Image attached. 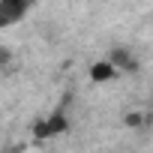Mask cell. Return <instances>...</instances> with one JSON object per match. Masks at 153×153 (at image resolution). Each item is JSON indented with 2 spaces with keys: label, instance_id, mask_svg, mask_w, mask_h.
<instances>
[{
  "label": "cell",
  "instance_id": "obj_1",
  "mask_svg": "<svg viewBox=\"0 0 153 153\" xmlns=\"http://www.w3.org/2000/svg\"><path fill=\"white\" fill-rule=\"evenodd\" d=\"M63 132H69V117L63 111H51V114H45L42 120L33 123V138L36 141H48V138H57Z\"/></svg>",
  "mask_w": 153,
  "mask_h": 153
},
{
  "label": "cell",
  "instance_id": "obj_5",
  "mask_svg": "<svg viewBox=\"0 0 153 153\" xmlns=\"http://www.w3.org/2000/svg\"><path fill=\"white\" fill-rule=\"evenodd\" d=\"M123 123H126L129 129H135V126H141V123H144V114H141V111H129V114L123 117Z\"/></svg>",
  "mask_w": 153,
  "mask_h": 153
},
{
  "label": "cell",
  "instance_id": "obj_2",
  "mask_svg": "<svg viewBox=\"0 0 153 153\" xmlns=\"http://www.w3.org/2000/svg\"><path fill=\"white\" fill-rule=\"evenodd\" d=\"M33 3L36 0H0V30L24 21V15L33 9Z\"/></svg>",
  "mask_w": 153,
  "mask_h": 153
},
{
  "label": "cell",
  "instance_id": "obj_4",
  "mask_svg": "<svg viewBox=\"0 0 153 153\" xmlns=\"http://www.w3.org/2000/svg\"><path fill=\"white\" fill-rule=\"evenodd\" d=\"M117 75H120V72H117L105 57H102V60H96V63H90V81H93V84H108V81H114V78H117Z\"/></svg>",
  "mask_w": 153,
  "mask_h": 153
},
{
  "label": "cell",
  "instance_id": "obj_3",
  "mask_svg": "<svg viewBox=\"0 0 153 153\" xmlns=\"http://www.w3.org/2000/svg\"><path fill=\"white\" fill-rule=\"evenodd\" d=\"M117 72H129V75H135V72H141V60H138V54L129 48V45H114L111 51H108V57H105Z\"/></svg>",
  "mask_w": 153,
  "mask_h": 153
},
{
  "label": "cell",
  "instance_id": "obj_6",
  "mask_svg": "<svg viewBox=\"0 0 153 153\" xmlns=\"http://www.w3.org/2000/svg\"><path fill=\"white\" fill-rule=\"evenodd\" d=\"M12 60H15V54H12L6 45H0V66H9Z\"/></svg>",
  "mask_w": 153,
  "mask_h": 153
}]
</instances>
